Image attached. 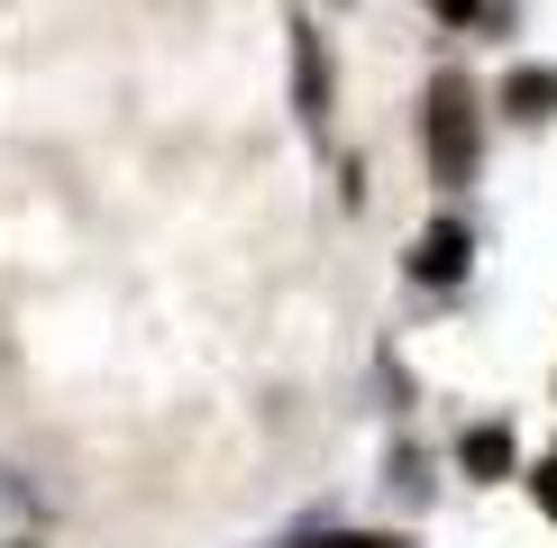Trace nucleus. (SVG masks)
<instances>
[{
	"label": "nucleus",
	"mask_w": 557,
	"mask_h": 548,
	"mask_svg": "<svg viewBox=\"0 0 557 548\" xmlns=\"http://www.w3.org/2000/svg\"><path fill=\"white\" fill-rule=\"evenodd\" d=\"M503 101H512L521 120H548V110H557V64H521V74L503 83Z\"/></svg>",
	"instance_id": "4"
},
{
	"label": "nucleus",
	"mask_w": 557,
	"mask_h": 548,
	"mask_svg": "<svg viewBox=\"0 0 557 548\" xmlns=\"http://www.w3.org/2000/svg\"><path fill=\"white\" fill-rule=\"evenodd\" d=\"M467 228L457 220H438V228H421V247H411V274H421V284H457V274H467Z\"/></svg>",
	"instance_id": "2"
},
{
	"label": "nucleus",
	"mask_w": 557,
	"mask_h": 548,
	"mask_svg": "<svg viewBox=\"0 0 557 548\" xmlns=\"http://www.w3.org/2000/svg\"><path fill=\"white\" fill-rule=\"evenodd\" d=\"M467 466H475V475H503V466H512V439H503V429H475V439H467Z\"/></svg>",
	"instance_id": "5"
},
{
	"label": "nucleus",
	"mask_w": 557,
	"mask_h": 548,
	"mask_svg": "<svg viewBox=\"0 0 557 548\" xmlns=\"http://www.w3.org/2000/svg\"><path fill=\"white\" fill-rule=\"evenodd\" d=\"M301 548H393V539H366V531H330V539H301Z\"/></svg>",
	"instance_id": "6"
},
{
	"label": "nucleus",
	"mask_w": 557,
	"mask_h": 548,
	"mask_svg": "<svg viewBox=\"0 0 557 548\" xmlns=\"http://www.w3.org/2000/svg\"><path fill=\"white\" fill-rule=\"evenodd\" d=\"M430 10H438V18H475V0H430Z\"/></svg>",
	"instance_id": "8"
},
{
	"label": "nucleus",
	"mask_w": 557,
	"mask_h": 548,
	"mask_svg": "<svg viewBox=\"0 0 557 548\" xmlns=\"http://www.w3.org/2000/svg\"><path fill=\"white\" fill-rule=\"evenodd\" d=\"M475 155H484L475 83H467V74H438V83H430V174H438V183H467Z\"/></svg>",
	"instance_id": "1"
},
{
	"label": "nucleus",
	"mask_w": 557,
	"mask_h": 548,
	"mask_svg": "<svg viewBox=\"0 0 557 548\" xmlns=\"http://www.w3.org/2000/svg\"><path fill=\"white\" fill-rule=\"evenodd\" d=\"M293 64H301V120H320V110H330V55H320V28H311V18L293 28Z\"/></svg>",
	"instance_id": "3"
},
{
	"label": "nucleus",
	"mask_w": 557,
	"mask_h": 548,
	"mask_svg": "<svg viewBox=\"0 0 557 548\" xmlns=\"http://www.w3.org/2000/svg\"><path fill=\"white\" fill-rule=\"evenodd\" d=\"M530 485H540V502H548V512H557V457H548L540 475H530Z\"/></svg>",
	"instance_id": "7"
}]
</instances>
